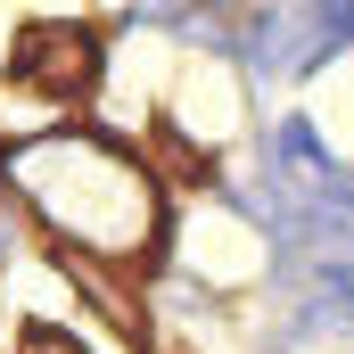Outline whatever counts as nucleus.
Here are the masks:
<instances>
[{"label": "nucleus", "mask_w": 354, "mask_h": 354, "mask_svg": "<svg viewBox=\"0 0 354 354\" xmlns=\"http://www.w3.org/2000/svg\"><path fill=\"white\" fill-rule=\"evenodd\" d=\"M0 174L17 181V198L75 248L107 264H140L157 248V181L132 149L99 140V132H41L25 149H8Z\"/></svg>", "instance_id": "obj_1"}, {"label": "nucleus", "mask_w": 354, "mask_h": 354, "mask_svg": "<svg viewBox=\"0 0 354 354\" xmlns=\"http://www.w3.org/2000/svg\"><path fill=\"white\" fill-rule=\"evenodd\" d=\"M8 75L25 91H41V99H83L99 83V50H91V33H75V25H33L17 41Z\"/></svg>", "instance_id": "obj_2"}, {"label": "nucleus", "mask_w": 354, "mask_h": 354, "mask_svg": "<svg viewBox=\"0 0 354 354\" xmlns=\"http://www.w3.org/2000/svg\"><path fill=\"white\" fill-rule=\"evenodd\" d=\"M17 354H83V346H75L66 330H33V338H25V346H17Z\"/></svg>", "instance_id": "obj_3"}]
</instances>
